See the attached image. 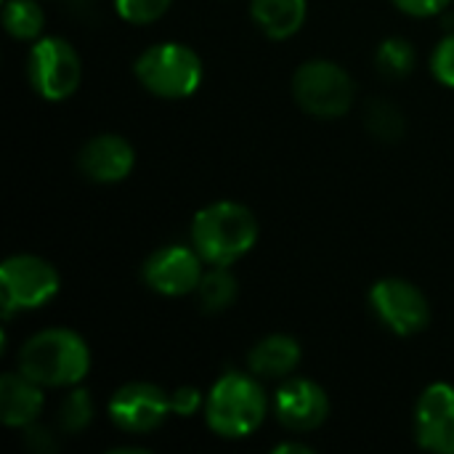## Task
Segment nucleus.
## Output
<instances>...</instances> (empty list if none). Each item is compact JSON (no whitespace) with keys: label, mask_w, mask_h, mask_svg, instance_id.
<instances>
[{"label":"nucleus","mask_w":454,"mask_h":454,"mask_svg":"<svg viewBox=\"0 0 454 454\" xmlns=\"http://www.w3.org/2000/svg\"><path fill=\"white\" fill-rule=\"evenodd\" d=\"M250 13L271 40H290L309 16V0H250Z\"/></svg>","instance_id":"16"},{"label":"nucleus","mask_w":454,"mask_h":454,"mask_svg":"<svg viewBox=\"0 0 454 454\" xmlns=\"http://www.w3.org/2000/svg\"><path fill=\"white\" fill-rule=\"evenodd\" d=\"M59 271L40 255L19 253L5 258L0 266V298L5 317L43 309L59 295Z\"/></svg>","instance_id":"7"},{"label":"nucleus","mask_w":454,"mask_h":454,"mask_svg":"<svg viewBox=\"0 0 454 454\" xmlns=\"http://www.w3.org/2000/svg\"><path fill=\"white\" fill-rule=\"evenodd\" d=\"M375 67L388 80H404L418 67V51L404 37H386L375 53Z\"/></svg>","instance_id":"19"},{"label":"nucleus","mask_w":454,"mask_h":454,"mask_svg":"<svg viewBox=\"0 0 454 454\" xmlns=\"http://www.w3.org/2000/svg\"><path fill=\"white\" fill-rule=\"evenodd\" d=\"M21 431H24V444H27L32 452H37V454L56 452L59 442H56L53 428L40 426V423H32V426H27V428H21Z\"/></svg>","instance_id":"25"},{"label":"nucleus","mask_w":454,"mask_h":454,"mask_svg":"<svg viewBox=\"0 0 454 454\" xmlns=\"http://www.w3.org/2000/svg\"><path fill=\"white\" fill-rule=\"evenodd\" d=\"M274 415L293 434L317 431L330 418V399L325 388L309 378H290L274 394Z\"/></svg>","instance_id":"11"},{"label":"nucleus","mask_w":454,"mask_h":454,"mask_svg":"<svg viewBox=\"0 0 454 454\" xmlns=\"http://www.w3.org/2000/svg\"><path fill=\"white\" fill-rule=\"evenodd\" d=\"M202 274L205 261L194 247L186 245H165L154 250L141 269L144 285L165 298H184L197 293Z\"/></svg>","instance_id":"10"},{"label":"nucleus","mask_w":454,"mask_h":454,"mask_svg":"<svg viewBox=\"0 0 454 454\" xmlns=\"http://www.w3.org/2000/svg\"><path fill=\"white\" fill-rule=\"evenodd\" d=\"M32 90L45 101H67L82 82V61L74 45L59 35H43L27 56Z\"/></svg>","instance_id":"6"},{"label":"nucleus","mask_w":454,"mask_h":454,"mask_svg":"<svg viewBox=\"0 0 454 454\" xmlns=\"http://www.w3.org/2000/svg\"><path fill=\"white\" fill-rule=\"evenodd\" d=\"M258 242V218L250 207L221 200L205 205L192 221V247L207 266H231Z\"/></svg>","instance_id":"2"},{"label":"nucleus","mask_w":454,"mask_h":454,"mask_svg":"<svg viewBox=\"0 0 454 454\" xmlns=\"http://www.w3.org/2000/svg\"><path fill=\"white\" fill-rule=\"evenodd\" d=\"M136 149L117 133H98L77 154L80 173L93 184H120L133 173Z\"/></svg>","instance_id":"13"},{"label":"nucleus","mask_w":454,"mask_h":454,"mask_svg":"<svg viewBox=\"0 0 454 454\" xmlns=\"http://www.w3.org/2000/svg\"><path fill=\"white\" fill-rule=\"evenodd\" d=\"M3 27L13 40H40L45 27V13L37 0H5Z\"/></svg>","instance_id":"18"},{"label":"nucleus","mask_w":454,"mask_h":454,"mask_svg":"<svg viewBox=\"0 0 454 454\" xmlns=\"http://www.w3.org/2000/svg\"><path fill=\"white\" fill-rule=\"evenodd\" d=\"M173 0H114V11L128 24H152L170 11Z\"/></svg>","instance_id":"22"},{"label":"nucleus","mask_w":454,"mask_h":454,"mask_svg":"<svg viewBox=\"0 0 454 454\" xmlns=\"http://www.w3.org/2000/svg\"><path fill=\"white\" fill-rule=\"evenodd\" d=\"M370 306L375 317L402 338L423 333L431 322V306L423 290L399 277L375 282L370 290Z\"/></svg>","instance_id":"8"},{"label":"nucleus","mask_w":454,"mask_h":454,"mask_svg":"<svg viewBox=\"0 0 454 454\" xmlns=\"http://www.w3.org/2000/svg\"><path fill=\"white\" fill-rule=\"evenodd\" d=\"M19 370L43 388H74L90 372V348L80 333L51 327L21 346Z\"/></svg>","instance_id":"1"},{"label":"nucleus","mask_w":454,"mask_h":454,"mask_svg":"<svg viewBox=\"0 0 454 454\" xmlns=\"http://www.w3.org/2000/svg\"><path fill=\"white\" fill-rule=\"evenodd\" d=\"M96 415V404L88 388L74 386L59 404V415H56V426L59 434H80L93 423Z\"/></svg>","instance_id":"20"},{"label":"nucleus","mask_w":454,"mask_h":454,"mask_svg":"<svg viewBox=\"0 0 454 454\" xmlns=\"http://www.w3.org/2000/svg\"><path fill=\"white\" fill-rule=\"evenodd\" d=\"M205 399H207V396H202L200 388H194V386H181V388H176V391L170 394V412H173L176 418H192V415H197V412H205Z\"/></svg>","instance_id":"24"},{"label":"nucleus","mask_w":454,"mask_h":454,"mask_svg":"<svg viewBox=\"0 0 454 454\" xmlns=\"http://www.w3.org/2000/svg\"><path fill=\"white\" fill-rule=\"evenodd\" d=\"M293 96L306 114L317 120H338L351 112L356 101V85L340 64L314 59L295 69Z\"/></svg>","instance_id":"5"},{"label":"nucleus","mask_w":454,"mask_h":454,"mask_svg":"<svg viewBox=\"0 0 454 454\" xmlns=\"http://www.w3.org/2000/svg\"><path fill=\"white\" fill-rule=\"evenodd\" d=\"M269 415V396L253 372H223L207 399H205V423L207 428L229 442L247 439L255 434Z\"/></svg>","instance_id":"3"},{"label":"nucleus","mask_w":454,"mask_h":454,"mask_svg":"<svg viewBox=\"0 0 454 454\" xmlns=\"http://www.w3.org/2000/svg\"><path fill=\"white\" fill-rule=\"evenodd\" d=\"M237 277L229 271V266H210L197 287V298L205 314H221L237 301Z\"/></svg>","instance_id":"17"},{"label":"nucleus","mask_w":454,"mask_h":454,"mask_svg":"<svg viewBox=\"0 0 454 454\" xmlns=\"http://www.w3.org/2000/svg\"><path fill=\"white\" fill-rule=\"evenodd\" d=\"M415 439L423 450L454 454V386L431 383L415 404Z\"/></svg>","instance_id":"12"},{"label":"nucleus","mask_w":454,"mask_h":454,"mask_svg":"<svg viewBox=\"0 0 454 454\" xmlns=\"http://www.w3.org/2000/svg\"><path fill=\"white\" fill-rule=\"evenodd\" d=\"M109 454H149V450H144V447H117Z\"/></svg>","instance_id":"28"},{"label":"nucleus","mask_w":454,"mask_h":454,"mask_svg":"<svg viewBox=\"0 0 454 454\" xmlns=\"http://www.w3.org/2000/svg\"><path fill=\"white\" fill-rule=\"evenodd\" d=\"M301 343L290 335L274 333L258 340L247 354V370L258 378L269 380H285L295 372L301 364Z\"/></svg>","instance_id":"15"},{"label":"nucleus","mask_w":454,"mask_h":454,"mask_svg":"<svg viewBox=\"0 0 454 454\" xmlns=\"http://www.w3.org/2000/svg\"><path fill=\"white\" fill-rule=\"evenodd\" d=\"M364 122H367V130L378 141H399L407 130V120L402 114V109L391 101H383V98H375L367 104Z\"/></svg>","instance_id":"21"},{"label":"nucleus","mask_w":454,"mask_h":454,"mask_svg":"<svg viewBox=\"0 0 454 454\" xmlns=\"http://www.w3.org/2000/svg\"><path fill=\"white\" fill-rule=\"evenodd\" d=\"M431 72L442 85L454 88V32L444 35L436 43V48L431 53Z\"/></svg>","instance_id":"23"},{"label":"nucleus","mask_w":454,"mask_h":454,"mask_svg":"<svg viewBox=\"0 0 454 454\" xmlns=\"http://www.w3.org/2000/svg\"><path fill=\"white\" fill-rule=\"evenodd\" d=\"M45 407L43 386L19 372H5L0 378V418L8 428H27L37 423Z\"/></svg>","instance_id":"14"},{"label":"nucleus","mask_w":454,"mask_h":454,"mask_svg":"<svg viewBox=\"0 0 454 454\" xmlns=\"http://www.w3.org/2000/svg\"><path fill=\"white\" fill-rule=\"evenodd\" d=\"M452 0H394V5L415 19H426V16H436L442 13Z\"/></svg>","instance_id":"26"},{"label":"nucleus","mask_w":454,"mask_h":454,"mask_svg":"<svg viewBox=\"0 0 454 454\" xmlns=\"http://www.w3.org/2000/svg\"><path fill=\"white\" fill-rule=\"evenodd\" d=\"M109 418L125 434H152L157 431L170 412V394H165L157 383L133 380L120 386L109 399Z\"/></svg>","instance_id":"9"},{"label":"nucleus","mask_w":454,"mask_h":454,"mask_svg":"<svg viewBox=\"0 0 454 454\" xmlns=\"http://www.w3.org/2000/svg\"><path fill=\"white\" fill-rule=\"evenodd\" d=\"M133 74L138 85L152 96L165 101H181L200 90L205 67L194 48L176 40H165L138 53Z\"/></svg>","instance_id":"4"},{"label":"nucleus","mask_w":454,"mask_h":454,"mask_svg":"<svg viewBox=\"0 0 454 454\" xmlns=\"http://www.w3.org/2000/svg\"><path fill=\"white\" fill-rule=\"evenodd\" d=\"M314 447L303 444V442H282L274 447V454H311Z\"/></svg>","instance_id":"27"}]
</instances>
